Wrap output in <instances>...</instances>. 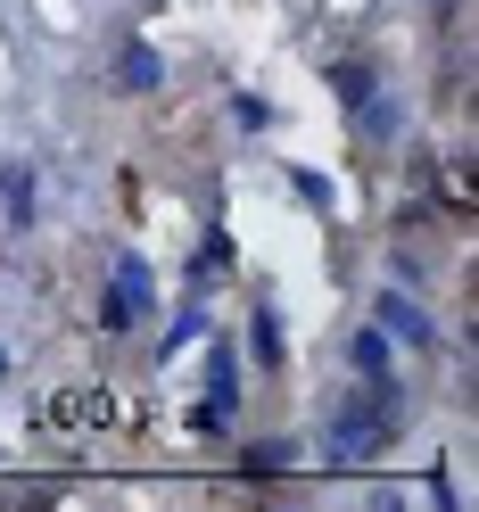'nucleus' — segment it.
I'll list each match as a JSON object with an SVG mask.
<instances>
[{
    "label": "nucleus",
    "instance_id": "obj_2",
    "mask_svg": "<svg viewBox=\"0 0 479 512\" xmlns=\"http://www.w3.org/2000/svg\"><path fill=\"white\" fill-rule=\"evenodd\" d=\"M42 422L50 430H133L141 413H133V397H116V389H58L42 405Z\"/></svg>",
    "mask_w": 479,
    "mask_h": 512
},
{
    "label": "nucleus",
    "instance_id": "obj_6",
    "mask_svg": "<svg viewBox=\"0 0 479 512\" xmlns=\"http://www.w3.org/2000/svg\"><path fill=\"white\" fill-rule=\"evenodd\" d=\"M9 215H17V223L34 215V174H25V166H9Z\"/></svg>",
    "mask_w": 479,
    "mask_h": 512
},
{
    "label": "nucleus",
    "instance_id": "obj_7",
    "mask_svg": "<svg viewBox=\"0 0 479 512\" xmlns=\"http://www.w3.org/2000/svg\"><path fill=\"white\" fill-rule=\"evenodd\" d=\"M364 133L389 141V133H397V108H389V100H372V108H364Z\"/></svg>",
    "mask_w": 479,
    "mask_h": 512
},
{
    "label": "nucleus",
    "instance_id": "obj_1",
    "mask_svg": "<svg viewBox=\"0 0 479 512\" xmlns=\"http://www.w3.org/2000/svg\"><path fill=\"white\" fill-rule=\"evenodd\" d=\"M389 422H397V397L380 389H347L331 405V463H372L389 446Z\"/></svg>",
    "mask_w": 479,
    "mask_h": 512
},
{
    "label": "nucleus",
    "instance_id": "obj_8",
    "mask_svg": "<svg viewBox=\"0 0 479 512\" xmlns=\"http://www.w3.org/2000/svg\"><path fill=\"white\" fill-rule=\"evenodd\" d=\"M0 380H9V356H0Z\"/></svg>",
    "mask_w": 479,
    "mask_h": 512
},
{
    "label": "nucleus",
    "instance_id": "obj_5",
    "mask_svg": "<svg viewBox=\"0 0 479 512\" xmlns=\"http://www.w3.org/2000/svg\"><path fill=\"white\" fill-rule=\"evenodd\" d=\"M380 331H389V339H405V347H438V331H430V314L422 306H413V298H380Z\"/></svg>",
    "mask_w": 479,
    "mask_h": 512
},
{
    "label": "nucleus",
    "instance_id": "obj_3",
    "mask_svg": "<svg viewBox=\"0 0 479 512\" xmlns=\"http://www.w3.org/2000/svg\"><path fill=\"white\" fill-rule=\"evenodd\" d=\"M347 364H356V380L364 389H380V397H397V364H389V331H356V347H347Z\"/></svg>",
    "mask_w": 479,
    "mask_h": 512
},
{
    "label": "nucleus",
    "instance_id": "obj_4",
    "mask_svg": "<svg viewBox=\"0 0 479 512\" xmlns=\"http://www.w3.org/2000/svg\"><path fill=\"white\" fill-rule=\"evenodd\" d=\"M141 314H149V273H141V265H116V290H108V306H100V323L124 331V323H141Z\"/></svg>",
    "mask_w": 479,
    "mask_h": 512
}]
</instances>
